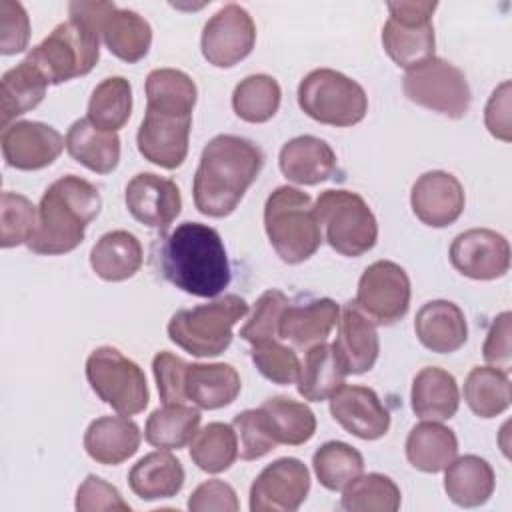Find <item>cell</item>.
<instances>
[{"label":"cell","mask_w":512,"mask_h":512,"mask_svg":"<svg viewBox=\"0 0 512 512\" xmlns=\"http://www.w3.org/2000/svg\"><path fill=\"white\" fill-rule=\"evenodd\" d=\"M466 196L462 182L444 170H428L416 178L410 190L414 216L430 228H446L464 212Z\"/></svg>","instance_id":"cell-20"},{"label":"cell","mask_w":512,"mask_h":512,"mask_svg":"<svg viewBox=\"0 0 512 512\" xmlns=\"http://www.w3.org/2000/svg\"><path fill=\"white\" fill-rule=\"evenodd\" d=\"M404 448L412 468L436 474L458 456V438L454 430L442 422L422 420L408 432Z\"/></svg>","instance_id":"cell-33"},{"label":"cell","mask_w":512,"mask_h":512,"mask_svg":"<svg viewBox=\"0 0 512 512\" xmlns=\"http://www.w3.org/2000/svg\"><path fill=\"white\" fill-rule=\"evenodd\" d=\"M280 100L282 88L270 74H250L240 80L232 92L234 114L250 124H262L274 118Z\"/></svg>","instance_id":"cell-41"},{"label":"cell","mask_w":512,"mask_h":512,"mask_svg":"<svg viewBox=\"0 0 512 512\" xmlns=\"http://www.w3.org/2000/svg\"><path fill=\"white\" fill-rule=\"evenodd\" d=\"M416 338L436 354L460 350L468 340V324L462 308L450 300H430L420 306L414 318Z\"/></svg>","instance_id":"cell-26"},{"label":"cell","mask_w":512,"mask_h":512,"mask_svg":"<svg viewBox=\"0 0 512 512\" xmlns=\"http://www.w3.org/2000/svg\"><path fill=\"white\" fill-rule=\"evenodd\" d=\"M402 90L404 96L416 106L454 120L464 118L472 102L470 84L464 72L438 56H432L420 66L406 70Z\"/></svg>","instance_id":"cell-11"},{"label":"cell","mask_w":512,"mask_h":512,"mask_svg":"<svg viewBox=\"0 0 512 512\" xmlns=\"http://www.w3.org/2000/svg\"><path fill=\"white\" fill-rule=\"evenodd\" d=\"M142 432L128 416H100L84 432L86 454L104 466H118L140 448Z\"/></svg>","instance_id":"cell-27"},{"label":"cell","mask_w":512,"mask_h":512,"mask_svg":"<svg viewBox=\"0 0 512 512\" xmlns=\"http://www.w3.org/2000/svg\"><path fill=\"white\" fill-rule=\"evenodd\" d=\"M328 402L332 418L360 440H378L390 430V412L368 386L342 384Z\"/></svg>","instance_id":"cell-19"},{"label":"cell","mask_w":512,"mask_h":512,"mask_svg":"<svg viewBox=\"0 0 512 512\" xmlns=\"http://www.w3.org/2000/svg\"><path fill=\"white\" fill-rule=\"evenodd\" d=\"M48 86L44 74L28 58L6 70L0 80L2 128L12 124L16 116L36 108L44 100Z\"/></svg>","instance_id":"cell-34"},{"label":"cell","mask_w":512,"mask_h":512,"mask_svg":"<svg viewBox=\"0 0 512 512\" xmlns=\"http://www.w3.org/2000/svg\"><path fill=\"white\" fill-rule=\"evenodd\" d=\"M436 2H388V20L382 28V46L390 60L412 70L434 56L436 36L432 14Z\"/></svg>","instance_id":"cell-10"},{"label":"cell","mask_w":512,"mask_h":512,"mask_svg":"<svg viewBox=\"0 0 512 512\" xmlns=\"http://www.w3.org/2000/svg\"><path fill=\"white\" fill-rule=\"evenodd\" d=\"M264 230L270 246L286 264H300L322 244L312 198L294 186H278L264 204Z\"/></svg>","instance_id":"cell-4"},{"label":"cell","mask_w":512,"mask_h":512,"mask_svg":"<svg viewBox=\"0 0 512 512\" xmlns=\"http://www.w3.org/2000/svg\"><path fill=\"white\" fill-rule=\"evenodd\" d=\"M100 208V190L86 178L66 174L54 180L40 198L38 224L26 246L42 256H60L76 250Z\"/></svg>","instance_id":"cell-3"},{"label":"cell","mask_w":512,"mask_h":512,"mask_svg":"<svg viewBox=\"0 0 512 512\" xmlns=\"http://www.w3.org/2000/svg\"><path fill=\"white\" fill-rule=\"evenodd\" d=\"M300 110L326 126L348 128L364 120L368 112L366 90L350 76L332 70L316 68L298 84Z\"/></svg>","instance_id":"cell-8"},{"label":"cell","mask_w":512,"mask_h":512,"mask_svg":"<svg viewBox=\"0 0 512 512\" xmlns=\"http://www.w3.org/2000/svg\"><path fill=\"white\" fill-rule=\"evenodd\" d=\"M340 306L332 298H314L308 302L284 308L278 320V338L288 342L294 350H308L326 342L330 332L338 326Z\"/></svg>","instance_id":"cell-23"},{"label":"cell","mask_w":512,"mask_h":512,"mask_svg":"<svg viewBox=\"0 0 512 512\" xmlns=\"http://www.w3.org/2000/svg\"><path fill=\"white\" fill-rule=\"evenodd\" d=\"M144 262L140 240L128 230H110L102 234L90 250L94 274L106 282H124L132 278Z\"/></svg>","instance_id":"cell-31"},{"label":"cell","mask_w":512,"mask_h":512,"mask_svg":"<svg viewBox=\"0 0 512 512\" xmlns=\"http://www.w3.org/2000/svg\"><path fill=\"white\" fill-rule=\"evenodd\" d=\"M132 114V84L124 76L104 78L90 94L86 118L100 130L118 132Z\"/></svg>","instance_id":"cell-39"},{"label":"cell","mask_w":512,"mask_h":512,"mask_svg":"<svg viewBox=\"0 0 512 512\" xmlns=\"http://www.w3.org/2000/svg\"><path fill=\"white\" fill-rule=\"evenodd\" d=\"M68 14L92 22L110 54L122 62H140L150 50L152 26L134 10L114 2H70Z\"/></svg>","instance_id":"cell-12"},{"label":"cell","mask_w":512,"mask_h":512,"mask_svg":"<svg viewBox=\"0 0 512 512\" xmlns=\"http://www.w3.org/2000/svg\"><path fill=\"white\" fill-rule=\"evenodd\" d=\"M146 108L176 112V114H192L198 88L194 80L176 68H156L146 76Z\"/></svg>","instance_id":"cell-40"},{"label":"cell","mask_w":512,"mask_h":512,"mask_svg":"<svg viewBox=\"0 0 512 512\" xmlns=\"http://www.w3.org/2000/svg\"><path fill=\"white\" fill-rule=\"evenodd\" d=\"M0 144L8 166L32 172L54 164L66 148V138L50 124L18 120L2 128Z\"/></svg>","instance_id":"cell-18"},{"label":"cell","mask_w":512,"mask_h":512,"mask_svg":"<svg viewBox=\"0 0 512 512\" xmlns=\"http://www.w3.org/2000/svg\"><path fill=\"white\" fill-rule=\"evenodd\" d=\"M448 256L452 268L472 280H496L510 270V244L506 236L490 228L460 232Z\"/></svg>","instance_id":"cell-17"},{"label":"cell","mask_w":512,"mask_h":512,"mask_svg":"<svg viewBox=\"0 0 512 512\" xmlns=\"http://www.w3.org/2000/svg\"><path fill=\"white\" fill-rule=\"evenodd\" d=\"M250 358L258 372L278 384V386H290L296 384L302 362L298 360V354L292 346H286L280 342V338L264 340L258 344H252Z\"/></svg>","instance_id":"cell-46"},{"label":"cell","mask_w":512,"mask_h":512,"mask_svg":"<svg viewBox=\"0 0 512 512\" xmlns=\"http://www.w3.org/2000/svg\"><path fill=\"white\" fill-rule=\"evenodd\" d=\"M256 44V24L240 4H226L208 18L200 36V50L208 64L232 68L242 62Z\"/></svg>","instance_id":"cell-14"},{"label":"cell","mask_w":512,"mask_h":512,"mask_svg":"<svg viewBox=\"0 0 512 512\" xmlns=\"http://www.w3.org/2000/svg\"><path fill=\"white\" fill-rule=\"evenodd\" d=\"M184 370L186 362L168 350H160L152 358V372L156 378L160 400L164 404H188L182 390Z\"/></svg>","instance_id":"cell-51"},{"label":"cell","mask_w":512,"mask_h":512,"mask_svg":"<svg viewBox=\"0 0 512 512\" xmlns=\"http://www.w3.org/2000/svg\"><path fill=\"white\" fill-rule=\"evenodd\" d=\"M338 334L332 350L348 374H364L374 368L380 354V338L376 324L364 316L354 302L344 304L338 318Z\"/></svg>","instance_id":"cell-22"},{"label":"cell","mask_w":512,"mask_h":512,"mask_svg":"<svg viewBox=\"0 0 512 512\" xmlns=\"http://www.w3.org/2000/svg\"><path fill=\"white\" fill-rule=\"evenodd\" d=\"M26 58L44 74L48 84H62L86 76L100 60V34L80 16L60 22Z\"/></svg>","instance_id":"cell-6"},{"label":"cell","mask_w":512,"mask_h":512,"mask_svg":"<svg viewBox=\"0 0 512 512\" xmlns=\"http://www.w3.org/2000/svg\"><path fill=\"white\" fill-rule=\"evenodd\" d=\"M30 42V18L26 8L14 0L0 2V52L20 54Z\"/></svg>","instance_id":"cell-50"},{"label":"cell","mask_w":512,"mask_h":512,"mask_svg":"<svg viewBox=\"0 0 512 512\" xmlns=\"http://www.w3.org/2000/svg\"><path fill=\"white\" fill-rule=\"evenodd\" d=\"M264 154L252 140L236 134H218L202 148L192 182L194 206L210 218L230 216L246 190L256 182Z\"/></svg>","instance_id":"cell-2"},{"label":"cell","mask_w":512,"mask_h":512,"mask_svg":"<svg viewBox=\"0 0 512 512\" xmlns=\"http://www.w3.org/2000/svg\"><path fill=\"white\" fill-rule=\"evenodd\" d=\"M92 392L122 416L140 414L150 400L144 370L114 346H98L86 358Z\"/></svg>","instance_id":"cell-9"},{"label":"cell","mask_w":512,"mask_h":512,"mask_svg":"<svg viewBox=\"0 0 512 512\" xmlns=\"http://www.w3.org/2000/svg\"><path fill=\"white\" fill-rule=\"evenodd\" d=\"M464 400L478 418H496L510 408L508 372L494 366H474L464 380Z\"/></svg>","instance_id":"cell-38"},{"label":"cell","mask_w":512,"mask_h":512,"mask_svg":"<svg viewBox=\"0 0 512 512\" xmlns=\"http://www.w3.org/2000/svg\"><path fill=\"white\" fill-rule=\"evenodd\" d=\"M240 508L236 490L218 478L206 480L200 486H196V490L190 494L188 498V510L192 512H210V510H218V512H236Z\"/></svg>","instance_id":"cell-52"},{"label":"cell","mask_w":512,"mask_h":512,"mask_svg":"<svg viewBox=\"0 0 512 512\" xmlns=\"http://www.w3.org/2000/svg\"><path fill=\"white\" fill-rule=\"evenodd\" d=\"M182 390L188 404H194L200 410H218L230 406L238 398L242 382L232 364L186 362Z\"/></svg>","instance_id":"cell-25"},{"label":"cell","mask_w":512,"mask_h":512,"mask_svg":"<svg viewBox=\"0 0 512 512\" xmlns=\"http://www.w3.org/2000/svg\"><path fill=\"white\" fill-rule=\"evenodd\" d=\"M410 296L408 272L392 260H376L358 280L354 306L376 326H390L408 314Z\"/></svg>","instance_id":"cell-13"},{"label":"cell","mask_w":512,"mask_h":512,"mask_svg":"<svg viewBox=\"0 0 512 512\" xmlns=\"http://www.w3.org/2000/svg\"><path fill=\"white\" fill-rule=\"evenodd\" d=\"M510 320H512V314L506 310V312H500L490 328H488V334H486V340H484V346H482V356L484 360L498 368V370H504V372H510V366H512V358H510Z\"/></svg>","instance_id":"cell-53"},{"label":"cell","mask_w":512,"mask_h":512,"mask_svg":"<svg viewBox=\"0 0 512 512\" xmlns=\"http://www.w3.org/2000/svg\"><path fill=\"white\" fill-rule=\"evenodd\" d=\"M314 212L324 240L346 258L370 252L378 240V220L368 202L352 190L330 188L320 192Z\"/></svg>","instance_id":"cell-7"},{"label":"cell","mask_w":512,"mask_h":512,"mask_svg":"<svg viewBox=\"0 0 512 512\" xmlns=\"http://www.w3.org/2000/svg\"><path fill=\"white\" fill-rule=\"evenodd\" d=\"M312 468L326 490L342 492L364 472V456L342 440H330L314 452Z\"/></svg>","instance_id":"cell-43"},{"label":"cell","mask_w":512,"mask_h":512,"mask_svg":"<svg viewBox=\"0 0 512 512\" xmlns=\"http://www.w3.org/2000/svg\"><path fill=\"white\" fill-rule=\"evenodd\" d=\"M192 462L208 474H220L228 470L238 458V438L232 424L210 422L196 430L190 440Z\"/></svg>","instance_id":"cell-42"},{"label":"cell","mask_w":512,"mask_h":512,"mask_svg":"<svg viewBox=\"0 0 512 512\" xmlns=\"http://www.w3.org/2000/svg\"><path fill=\"white\" fill-rule=\"evenodd\" d=\"M66 152L96 174H110L120 162L118 132L96 128L88 118H78L66 132Z\"/></svg>","instance_id":"cell-32"},{"label":"cell","mask_w":512,"mask_h":512,"mask_svg":"<svg viewBox=\"0 0 512 512\" xmlns=\"http://www.w3.org/2000/svg\"><path fill=\"white\" fill-rule=\"evenodd\" d=\"M202 414L194 404H164L156 408L144 426V438L160 450H180L190 444Z\"/></svg>","instance_id":"cell-35"},{"label":"cell","mask_w":512,"mask_h":512,"mask_svg":"<svg viewBox=\"0 0 512 512\" xmlns=\"http://www.w3.org/2000/svg\"><path fill=\"white\" fill-rule=\"evenodd\" d=\"M232 428L238 438V456L246 462L258 460L278 446L260 408L238 412L232 420Z\"/></svg>","instance_id":"cell-48"},{"label":"cell","mask_w":512,"mask_h":512,"mask_svg":"<svg viewBox=\"0 0 512 512\" xmlns=\"http://www.w3.org/2000/svg\"><path fill=\"white\" fill-rule=\"evenodd\" d=\"M124 202L134 220L156 230H166L182 210L178 184L154 172L136 174L126 184Z\"/></svg>","instance_id":"cell-21"},{"label":"cell","mask_w":512,"mask_h":512,"mask_svg":"<svg viewBox=\"0 0 512 512\" xmlns=\"http://www.w3.org/2000/svg\"><path fill=\"white\" fill-rule=\"evenodd\" d=\"M74 508L78 512H130V504L122 498L120 490L96 474H88L76 490Z\"/></svg>","instance_id":"cell-49"},{"label":"cell","mask_w":512,"mask_h":512,"mask_svg":"<svg viewBox=\"0 0 512 512\" xmlns=\"http://www.w3.org/2000/svg\"><path fill=\"white\" fill-rule=\"evenodd\" d=\"M186 480L182 462L170 450H156L140 458L128 472L130 490L146 502L176 496Z\"/></svg>","instance_id":"cell-29"},{"label":"cell","mask_w":512,"mask_h":512,"mask_svg":"<svg viewBox=\"0 0 512 512\" xmlns=\"http://www.w3.org/2000/svg\"><path fill=\"white\" fill-rule=\"evenodd\" d=\"M310 492V470L298 458L284 456L256 476L250 486L252 512H294Z\"/></svg>","instance_id":"cell-15"},{"label":"cell","mask_w":512,"mask_h":512,"mask_svg":"<svg viewBox=\"0 0 512 512\" xmlns=\"http://www.w3.org/2000/svg\"><path fill=\"white\" fill-rule=\"evenodd\" d=\"M280 172L300 186H316L336 174L338 160L332 146L312 134L290 138L278 154Z\"/></svg>","instance_id":"cell-24"},{"label":"cell","mask_w":512,"mask_h":512,"mask_svg":"<svg viewBox=\"0 0 512 512\" xmlns=\"http://www.w3.org/2000/svg\"><path fill=\"white\" fill-rule=\"evenodd\" d=\"M496 488V476L486 458L476 454L456 456L444 468V492L462 508H476L490 500Z\"/></svg>","instance_id":"cell-30"},{"label":"cell","mask_w":512,"mask_h":512,"mask_svg":"<svg viewBox=\"0 0 512 512\" xmlns=\"http://www.w3.org/2000/svg\"><path fill=\"white\" fill-rule=\"evenodd\" d=\"M288 296L278 290L270 288L260 294V298L254 304V310L246 324L240 328V338L246 340L250 346L278 338V320L288 306Z\"/></svg>","instance_id":"cell-47"},{"label":"cell","mask_w":512,"mask_h":512,"mask_svg":"<svg viewBox=\"0 0 512 512\" xmlns=\"http://www.w3.org/2000/svg\"><path fill=\"white\" fill-rule=\"evenodd\" d=\"M410 406L420 420H450L460 406V390L456 378L438 366L422 368L412 380Z\"/></svg>","instance_id":"cell-28"},{"label":"cell","mask_w":512,"mask_h":512,"mask_svg":"<svg viewBox=\"0 0 512 512\" xmlns=\"http://www.w3.org/2000/svg\"><path fill=\"white\" fill-rule=\"evenodd\" d=\"M192 114H176L156 108H146V114L136 132L138 152L144 160L174 170L188 156Z\"/></svg>","instance_id":"cell-16"},{"label":"cell","mask_w":512,"mask_h":512,"mask_svg":"<svg viewBox=\"0 0 512 512\" xmlns=\"http://www.w3.org/2000/svg\"><path fill=\"white\" fill-rule=\"evenodd\" d=\"M346 380V372L338 362L332 344L320 342L306 350L296 388L308 402L328 400Z\"/></svg>","instance_id":"cell-36"},{"label":"cell","mask_w":512,"mask_h":512,"mask_svg":"<svg viewBox=\"0 0 512 512\" xmlns=\"http://www.w3.org/2000/svg\"><path fill=\"white\" fill-rule=\"evenodd\" d=\"M38 224V208L18 192H2L0 204V246L14 248L28 244Z\"/></svg>","instance_id":"cell-45"},{"label":"cell","mask_w":512,"mask_h":512,"mask_svg":"<svg viewBox=\"0 0 512 512\" xmlns=\"http://www.w3.org/2000/svg\"><path fill=\"white\" fill-rule=\"evenodd\" d=\"M484 124L488 132L502 140H512V128H510V80H504L500 86L494 88L490 94L486 108H484Z\"/></svg>","instance_id":"cell-54"},{"label":"cell","mask_w":512,"mask_h":512,"mask_svg":"<svg viewBox=\"0 0 512 512\" xmlns=\"http://www.w3.org/2000/svg\"><path fill=\"white\" fill-rule=\"evenodd\" d=\"M260 410L276 444L302 446L316 432V416L304 402L288 396H272Z\"/></svg>","instance_id":"cell-37"},{"label":"cell","mask_w":512,"mask_h":512,"mask_svg":"<svg viewBox=\"0 0 512 512\" xmlns=\"http://www.w3.org/2000/svg\"><path fill=\"white\" fill-rule=\"evenodd\" d=\"M402 494L398 484L380 472L360 474L342 490L340 506L346 512H396Z\"/></svg>","instance_id":"cell-44"},{"label":"cell","mask_w":512,"mask_h":512,"mask_svg":"<svg viewBox=\"0 0 512 512\" xmlns=\"http://www.w3.org/2000/svg\"><path fill=\"white\" fill-rule=\"evenodd\" d=\"M246 314L248 302L238 294H226L206 304L180 308L168 320V338L196 358L220 356L232 344V328Z\"/></svg>","instance_id":"cell-5"},{"label":"cell","mask_w":512,"mask_h":512,"mask_svg":"<svg viewBox=\"0 0 512 512\" xmlns=\"http://www.w3.org/2000/svg\"><path fill=\"white\" fill-rule=\"evenodd\" d=\"M154 258L166 282L198 298L220 296L232 278L222 236L202 222H182L158 238Z\"/></svg>","instance_id":"cell-1"}]
</instances>
